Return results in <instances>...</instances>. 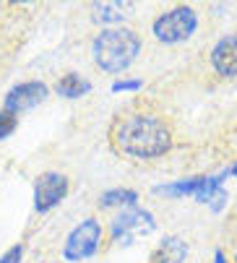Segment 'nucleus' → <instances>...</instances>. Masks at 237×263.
Returning a JSON list of instances; mask_svg holds the SVG:
<instances>
[{
    "mask_svg": "<svg viewBox=\"0 0 237 263\" xmlns=\"http://www.w3.org/2000/svg\"><path fill=\"white\" fill-rule=\"evenodd\" d=\"M141 52V36L125 26H110L102 29L92 42L94 65L104 73H123L133 65Z\"/></svg>",
    "mask_w": 237,
    "mask_h": 263,
    "instance_id": "obj_2",
    "label": "nucleus"
},
{
    "mask_svg": "<svg viewBox=\"0 0 237 263\" xmlns=\"http://www.w3.org/2000/svg\"><path fill=\"white\" fill-rule=\"evenodd\" d=\"M55 91L60 97H65V99H81V97H86L92 91V84L86 79H81L78 73H65V76L58 79Z\"/></svg>",
    "mask_w": 237,
    "mask_h": 263,
    "instance_id": "obj_11",
    "label": "nucleus"
},
{
    "mask_svg": "<svg viewBox=\"0 0 237 263\" xmlns=\"http://www.w3.org/2000/svg\"><path fill=\"white\" fill-rule=\"evenodd\" d=\"M16 128H19V115H13L8 109H0V141L8 138Z\"/></svg>",
    "mask_w": 237,
    "mask_h": 263,
    "instance_id": "obj_14",
    "label": "nucleus"
},
{
    "mask_svg": "<svg viewBox=\"0 0 237 263\" xmlns=\"http://www.w3.org/2000/svg\"><path fill=\"white\" fill-rule=\"evenodd\" d=\"M188 253H190L188 240H183L177 235H167L149 255V263H185Z\"/></svg>",
    "mask_w": 237,
    "mask_h": 263,
    "instance_id": "obj_10",
    "label": "nucleus"
},
{
    "mask_svg": "<svg viewBox=\"0 0 237 263\" xmlns=\"http://www.w3.org/2000/svg\"><path fill=\"white\" fill-rule=\"evenodd\" d=\"M99 245H102V224L94 216H89L78 227H73L70 235L65 237L63 258L65 260H86L99 250Z\"/></svg>",
    "mask_w": 237,
    "mask_h": 263,
    "instance_id": "obj_5",
    "label": "nucleus"
},
{
    "mask_svg": "<svg viewBox=\"0 0 237 263\" xmlns=\"http://www.w3.org/2000/svg\"><path fill=\"white\" fill-rule=\"evenodd\" d=\"M198 29V13L190 6H177L165 11L162 16H156L151 24V34L165 45H180L188 42L193 31Z\"/></svg>",
    "mask_w": 237,
    "mask_h": 263,
    "instance_id": "obj_4",
    "label": "nucleus"
},
{
    "mask_svg": "<svg viewBox=\"0 0 237 263\" xmlns=\"http://www.w3.org/2000/svg\"><path fill=\"white\" fill-rule=\"evenodd\" d=\"M94 21L97 24H120L131 16L133 3H94Z\"/></svg>",
    "mask_w": 237,
    "mask_h": 263,
    "instance_id": "obj_12",
    "label": "nucleus"
},
{
    "mask_svg": "<svg viewBox=\"0 0 237 263\" xmlns=\"http://www.w3.org/2000/svg\"><path fill=\"white\" fill-rule=\"evenodd\" d=\"M234 263H237V248H234Z\"/></svg>",
    "mask_w": 237,
    "mask_h": 263,
    "instance_id": "obj_19",
    "label": "nucleus"
},
{
    "mask_svg": "<svg viewBox=\"0 0 237 263\" xmlns=\"http://www.w3.org/2000/svg\"><path fill=\"white\" fill-rule=\"evenodd\" d=\"M154 224H156V221H154V214H151V211L133 206V209L123 211L120 216L112 221V232H110V237H112V242L131 245L133 240L149 235V232L154 230Z\"/></svg>",
    "mask_w": 237,
    "mask_h": 263,
    "instance_id": "obj_6",
    "label": "nucleus"
},
{
    "mask_svg": "<svg viewBox=\"0 0 237 263\" xmlns=\"http://www.w3.org/2000/svg\"><path fill=\"white\" fill-rule=\"evenodd\" d=\"M107 138H110V146L115 154L131 157V159L165 157L175 143L170 123L159 112L143 109V107H133V109L120 112L112 120Z\"/></svg>",
    "mask_w": 237,
    "mask_h": 263,
    "instance_id": "obj_1",
    "label": "nucleus"
},
{
    "mask_svg": "<svg viewBox=\"0 0 237 263\" xmlns=\"http://www.w3.org/2000/svg\"><path fill=\"white\" fill-rule=\"evenodd\" d=\"M211 68L222 79H237V31L227 34L211 47Z\"/></svg>",
    "mask_w": 237,
    "mask_h": 263,
    "instance_id": "obj_9",
    "label": "nucleus"
},
{
    "mask_svg": "<svg viewBox=\"0 0 237 263\" xmlns=\"http://www.w3.org/2000/svg\"><path fill=\"white\" fill-rule=\"evenodd\" d=\"M227 177H237V162H234V164L227 170Z\"/></svg>",
    "mask_w": 237,
    "mask_h": 263,
    "instance_id": "obj_18",
    "label": "nucleus"
},
{
    "mask_svg": "<svg viewBox=\"0 0 237 263\" xmlns=\"http://www.w3.org/2000/svg\"><path fill=\"white\" fill-rule=\"evenodd\" d=\"M21 255H24V245L19 242V245L8 248L3 255H0V263H21Z\"/></svg>",
    "mask_w": 237,
    "mask_h": 263,
    "instance_id": "obj_16",
    "label": "nucleus"
},
{
    "mask_svg": "<svg viewBox=\"0 0 237 263\" xmlns=\"http://www.w3.org/2000/svg\"><path fill=\"white\" fill-rule=\"evenodd\" d=\"M68 196V177L60 172H42L34 180V211L47 214Z\"/></svg>",
    "mask_w": 237,
    "mask_h": 263,
    "instance_id": "obj_7",
    "label": "nucleus"
},
{
    "mask_svg": "<svg viewBox=\"0 0 237 263\" xmlns=\"http://www.w3.org/2000/svg\"><path fill=\"white\" fill-rule=\"evenodd\" d=\"M47 84L42 81H24L19 86H13L8 94H6V107L8 112L19 115V112H26V109H34L37 104H42L47 99Z\"/></svg>",
    "mask_w": 237,
    "mask_h": 263,
    "instance_id": "obj_8",
    "label": "nucleus"
},
{
    "mask_svg": "<svg viewBox=\"0 0 237 263\" xmlns=\"http://www.w3.org/2000/svg\"><path fill=\"white\" fill-rule=\"evenodd\" d=\"M224 180H227V170L219 175H201V177H185V180H175L170 185H156L154 193L156 196H167V198H195L198 203L211 206L214 211H219L227 203V191H224Z\"/></svg>",
    "mask_w": 237,
    "mask_h": 263,
    "instance_id": "obj_3",
    "label": "nucleus"
},
{
    "mask_svg": "<svg viewBox=\"0 0 237 263\" xmlns=\"http://www.w3.org/2000/svg\"><path fill=\"white\" fill-rule=\"evenodd\" d=\"M138 89H143V81L141 79H120V81L112 84V91L115 94H120V91H138Z\"/></svg>",
    "mask_w": 237,
    "mask_h": 263,
    "instance_id": "obj_15",
    "label": "nucleus"
},
{
    "mask_svg": "<svg viewBox=\"0 0 237 263\" xmlns=\"http://www.w3.org/2000/svg\"><path fill=\"white\" fill-rule=\"evenodd\" d=\"M214 263H229L227 255H224V250H216V253H214Z\"/></svg>",
    "mask_w": 237,
    "mask_h": 263,
    "instance_id": "obj_17",
    "label": "nucleus"
},
{
    "mask_svg": "<svg viewBox=\"0 0 237 263\" xmlns=\"http://www.w3.org/2000/svg\"><path fill=\"white\" fill-rule=\"evenodd\" d=\"M138 201V193L136 191H128V187H115V191H107L99 196V206L102 209H110V206H128L133 209Z\"/></svg>",
    "mask_w": 237,
    "mask_h": 263,
    "instance_id": "obj_13",
    "label": "nucleus"
}]
</instances>
